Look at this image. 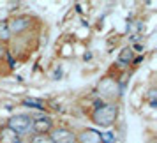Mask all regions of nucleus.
<instances>
[{
    "instance_id": "10",
    "label": "nucleus",
    "mask_w": 157,
    "mask_h": 143,
    "mask_svg": "<svg viewBox=\"0 0 157 143\" xmlns=\"http://www.w3.org/2000/svg\"><path fill=\"white\" fill-rule=\"evenodd\" d=\"M134 55H136V51H132L131 46L124 48V50L120 51L118 58H117V65H120V67H127V65H131L132 64V60H134Z\"/></svg>"
},
{
    "instance_id": "15",
    "label": "nucleus",
    "mask_w": 157,
    "mask_h": 143,
    "mask_svg": "<svg viewBox=\"0 0 157 143\" xmlns=\"http://www.w3.org/2000/svg\"><path fill=\"white\" fill-rule=\"evenodd\" d=\"M7 53H9V48L6 44H0V60H6Z\"/></svg>"
},
{
    "instance_id": "11",
    "label": "nucleus",
    "mask_w": 157,
    "mask_h": 143,
    "mask_svg": "<svg viewBox=\"0 0 157 143\" xmlns=\"http://www.w3.org/2000/svg\"><path fill=\"white\" fill-rule=\"evenodd\" d=\"M11 41H13V36H11V32H9L7 20H6V21H0V44H6V46H7Z\"/></svg>"
},
{
    "instance_id": "12",
    "label": "nucleus",
    "mask_w": 157,
    "mask_h": 143,
    "mask_svg": "<svg viewBox=\"0 0 157 143\" xmlns=\"http://www.w3.org/2000/svg\"><path fill=\"white\" fill-rule=\"evenodd\" d=\"M145 101L150 104L152 110H155V106H157V88L154 85L147 90V94H145Z\"/></svg>"
},
{
    "instance_id": "8",
    "label": "nucleus",
    "mask_w": 157,
    "mask_h": 143,
    "mask_svg": "<svg viewBox=\"0 0 157 143\" xmlns=\"http://www.w3.org/2000/svg\"><path fill=\"white\" fill-rule=\"evenodd\" d=\"M21 104L25 108H29L30 113H34V111H37V113H46L48 111V102L43 99H37V97H23Z\"/></svg>"
},
{
    "instance_id": "7",
    "label": "nucleus",
    "mask_w": 157,
    "mask_h": 143,
    "mask_svg": "<svg viewBox=\"0 0 157 143\" xmlns=\"http://www.w3.org/2000/svg\"><path fill=\"white\" fill-rule=\"evenodd\" d=\"M78 143H101V131L94 127H83L76 133Z\"/></svg>"
},
{
    "instance_id": "1",
    "label": "nucleus",
    "mask_w": 157,
    "mask_h": 143,
    "mask_svg": "<svg viewBox=\"0 0 157 143\" xmlns=\"http://www.w3.org/2000/svg\"><path fill=\"white\" fill-rule=\"evenodd\" d=\"M118 115H120V102H104V101L95 99L90 108L88 118L97 127L109 129L117 124Z\"/></svg>"
},
{
    "instance_id": "3",
    "label": "nucleus",
    "mask_w": 157,
    "mask_h": 143,
    "mask_svg": "<svg viewBox=\"0 0 157 143\" xmlns=\"http://www.w3.org/2000/svg\"><path fill=\"white\" fill-rule=\"evenodd\" d=\"M6 126L9 129H13L16 134L23 138V140H27L29 141L30 136H34V118H32V115L30 113H16V115H11L6 122Z\"/></svg>"
},
{
    "instance_id": "6",
    "label": "nucleus",
    "mask_w": 157,
    "mask_h": 143,
    "mask_svg": "<svg viewBox=\"0 0 157 143\" xmlns=\"http://www.w3.org/2000/svg\"><path fill=\"white\" fill-rule=\"evenodd\" d=\"M34 118V134H50L53 127H55V122L48 113H30Z\"/></svg>"
},
{
    "instance_id": "2",
    "label": "nucleus",
    "mask_w": 157,
    "mask_h": 143,
    "mask_svg": "<svg viewBox=\"0 0 157 143\" xmlns=\"http://www.w3.org/2000/svg\"><path fill=\"white\" fill-rule=\"evenodd\" d=\"M95 99L104 101V102H118L124 95V83L120 79H115V78H102L95 87Z\"/></svg>"
},
{
    "instance_id": "4",
    "label": "nucleus",
    "mask_w": 157,
    "mask_h": 143,
    "mask_svg": "<svg viewBox=\"0 0 157 143\" xmlns=\"http://www.w3.org/2000/svg\"><path fill=\"white\" fill-rule=\"evenodd\" d=\"M34 21L36 18L30 14H16L13 16L11 20H7V27L9 32L13 37H21L25 32H29L32 27H34Z\"/></svg>"
},
{
    "instance_id": "5",
    "label": "nucleus",
    "mask_w": 157,
    "mask_h": 143,
    "mask_svg": "<svg viewBox=\"0 0 157 143\" xmlns=\"http://www.w3.org/2000/svg\"><path fill=\"white\" fill-rule=\"evenodd\" d=\"M48 136H50L51 143H78L76 131L67 126H55Z\"/></svg>"
},
{
    "instance_id": "14",
    "label": "nucleus",
    "mask_w": 157,
    "mask_h": 143,
    "mask_svg": "<svg viewBox=\"0 0 157 143\" xmlns=\"http://www.w3.org/2000/svg\"><path fill=\"white\" fill-rule=\"evenodd\" d=\"M101 143H115V134L109 133V131L101 133Z\"/></svg>"
},
{
    "instance_id": "13",
    "label": "nucleus",
    "mask_w": 157,
    "mask_h": 143,
    "mask_svg": "<svg viewBox=\"0 0 157 143\" xmlns=\"http://www.w3.org/2000/svg\"><path fill=\"white\" fill-rule=\"evenodd\" d=\"M27 143H51V140L48 134H34L29 138Z\"/></svg>"
},
{
    "instance_id": "9",
    "label": "nucleus",
    "mask_w": 157,
    "mask_h": 143,
    "mask_svg": "<svg viewBox=\"0 0 157 143\" xmlns=\"http://www.w3.org/2000/svg\"><path fill=\"white\" fill-rule=\"evenodd\" d=\"M0 143H27V140L20 138L13 129H9L4 124V126H0Z\"/></svg>"
}]
</instances>
